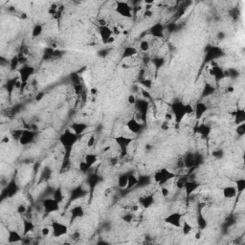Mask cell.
Instances as JSON below:
<instances>
[{
	"instance_id": "cell-1",
	"label": "cell",
	"mask_w": 245,
	"mask_h": 245,
	"mask_svg": "<svg viewBox=\"0 0 245 245\" xmlns=\"http://www.w3.org/2000/svg\"><path fill=\"white\" fill-rule=\"evenodd\" d=\"M116 7H115V11L118 13L122 17L129 18L132 16V9L130 8L128 2H122V1H116Z\"/></svg>"
},
{
	"instance_id": "cell-2",
	"label": "cell",
	"mask_w": 245,
	"mask_h": 245,
	"mask_svg": "<svg viewBox=\"0 0 245 245\" xmlns=\"http://www.w3.org/2000/svg\"><path fill=\"white\" fill-rule=\"evenodd\" d=\"M42 207L44 209V212L50 214L59 210V202L57 201L55 198H47L44 199L42 202Z\"/></svg>"
},
{
	"instance_id": "cell-3",
	"label": "cell",
	"mask_w": 245,
	"mask_h": 245,
	"mask_svg": "<svg viewBox=\"0 0 245 245\" xmlns=\"http://www.w3.org/2000/svg\"><path fill=\"white\" fill-rule=\"evenodd\" d=\"M52 235L55 237L64 236L68 233V227L64 223H61L59 221H54L52 225Z\"/></svg>"
},
{
	"instance_id": "cell-4",
	"label": "cell",
	"mask_w": 245,
	"mask_h": 245,
	"mask_svg": "<svg viewBox=\"0 0 245 245\" xmlns=\"http://www.w3.org/2000/svg\"><path fill=\"white\" fill-rule=\"evenodd\" d=\"M78 139V135L72 131V130L69 128L66 131L63 133V135L60 137V142L64 145L65 148H72L73 145L75 144V142Z\"/></svg>"
},
{
	"instance_id": "cell-5",
	"label": "cell",
	"mask_w": 245,
	"mask_h": 245,
	"mask_svg": "<svg viewBox=\"0 0 245 245\" xmlns=\"http://www.w3.org/2000/svg\"><path fill=\"white\" fill-rule=\"evenodd\" d=\"M173 177H174V174L172 173V172H170V170H168L167 168H162L161 170L156 171L154 176H153L154 181L159 184L166 183L167 181H168V180L173 178Z\"/></svg>"
},
{
	"instance_id": "cell-6",
	"label": "cell",
	"mask_w": 245,
	"mask_h": 245,
	"mask_svg": "<svg viewBox=\"0 0 245 245\" xmlns=\"http://www.w3.org/2000/svg\"><path fill=\"white\" fill-rule=\"evenodd\" d=\"M165 222L172 227L181 228L183 223V216L180 213H172L165 218Z\"/></svg>"
},
{
	"instance_id": "cell-7",
	"label": "cell",
	"mask_w": 245,
	"mask_h": 245,
	"mask_svg": "<svg viewBox=\"0 0 245 245\" xmlns=\"http://www.w3.org/2000/svg\"><path fill=\"white\" fill-rule=\"evenodd\" d=\"M184 107H185V105L182 102H176L172 105V113H173V116L175 117V120L177 121V122H181L184 116L186 115Z\"/></svg>"
},
{
	"instance_id": "cell-8",
	"label": "cell",
	"mask_w": 245,
	"mask_h": 245,
	"mask_svg": "<svg viewBox=\"0 0 245 245\" xmlns=\"http://www.w3.org/2000/svg\"><path fill=\"white\" fill-rule=\"evenodd\" d=\"M99 34H100V37H101V39H102L103 44H106L107 40H108L109 38L113 36L112 30H111V28L108 25L100 27L99 28Z\"/></svg>"
},
{
	"instance_id": "cell-9",
	"label": "cell",
	"mask_w": 245,
	"mask_h": 245,
	"mask_svg": "<svg viewBox=\"0 0 245 245\" xmlns=\"http://www.w3.org/2000/svg\"><path fill=\"white\" fill-rule=\"evenodd\" d=\"M126 128L133 134H138L142 130V122H138L134 118H131L126 122Z\"/></svg>"
},
{
	"instance_id": "cell-10",
	"label": "cell",
	"mask_w": 245,
	"mask_h": 245,
	"mask_svg": "<svg viewBox=\"0 0 245 245\" xmlns=\"http://www.w3.org/2000/svg\"><path fill=\"white\" fill-rule=\"evenodd\" d=\"M34 138V132L31 130H22L20 136L18 138L19 144L22 145H26L32 142Z\"/></svg>"
},
{
	"instance_id": "cell-11",
	"label": "cell",
	"mask_w": 245,
	"mask_h": 245,
	"mask_svg": "<svg viewBox=\"0 0 245 245\" xmlns=\"http://www.w3.org/2000/svg\"><path fill=\"white\" fill-rule=\"evenodd\" d=\"M22 240V236L16 230H9L8 231V242L17 243Z\"/></svg>"
},
{
	"instance_id": "cell-12",
	"label": "cell",
	"mask_w": 245,
	"mask_h": 245,
	"mask_svg": "<svg viewBox=\"0 0 245 245\" xmlns=\"http://www.w3.org/2000/svg\"><path fill=\"white\" fill-rule=\"evenodd\" d=\"M209 75L211 77H213V78L216 80H219L224 78V73H223V71H222V69L219 67V65H217V66H213V67H210Z\"/></svg>"
},
{
	"instance_id": "cell-13",
	"label": "cell",
	"mask_w": 245,
	"mask_h": 245,
	"mask_svg": "<svg viewBox=\"0 0 245 245\" xmlns=\"http://www.w3.org/2000/svg\"><path fill=\"white\" fill-rule=\"evenodd\" d=\"M115 141H116V143L119 145V147L122 148V150L125 151L126 148H128V147L129 145V144L132 142V139L131 138H128V137L119 136V137L116 138V139H115Z\"/></svg>"
},
{
	"instance_id": "cell-14",
	"label": "cell",
	"mask_w": 245,
	"mask_h": 245,
	"mask_svg": "<svg viewBox=\"0 0 245 245\" xmlns=\"http://www.w3.org/2000/svg\"><path fill=\"white\" fill-rule=\"evenodd\" d=\"M222 194H223V196L225 198L232 199V198L236 196L237 191H236V187H234V186H227V187H225L223 190H222Z\"/></svg>"
},
{
	"instance_id": "cell-15",
	"label": "cell",
	"mask_w": 245,
	"mask_h": 245,
	"mask_svg": "<svg viewBox=\"0 0 245 245\" xmlns=\"http://www.w3.org/2000/svg\"><path fill=\"white\" fill-rule=\"evenodd\" d=\"M86 128H87V125L83 124V122H75V124H73L70 126V129L78 136L80 135Z\"/></svg>"
},
{
	"instance_id": "cell-16",
	"label": "cell",
	"mask_w": 245,
	"mask_h": 245,
	"mask_svg": "<svg viewBox=\"0 0 245 245\" xmlns=\"http://www.w3.org/2000/svg\"><path fill=\"white\" fill-rule=\"evenodd\" d=\"M199 187V184L197 182H194V181H186L185 184H184V187L183 189H185L186 191V193L187 195H190L193 193V191L197 189Z\"/></svg>"
},
{
	"instance_id": "cell-17",
	"label": "cell",
	"mask_w": 245,
	"mask_h": 245,
	"mask_svg": "<svg viewBox=\"0 0 245 245\" xmlns=\"http://www.w3.org/2000/svg\"><path fill=\"white\" fill-rule=\"evenodd\" d=\"M206 111H207V106L203 102H198L194 106V114L197 119H200L206 113Z\"/></svg>"
},
{
	"instance_id": "cell-18",
	"label": "cell",
	"mask_w": 245,
	"mask_h": 245,
	"mask_svg": "<svg viewBox=\"0 0 245 245\" xmlns=\"http://www.w3.org/2000/svg\"><path fill=\"white\" fill-rule=\"evenodd\" d=\"M83 160L85 161L86 164L91 168L98 162V155L95 154V153H87V154H85V156H84Z\"/></svg>"
},
{
	"instance_id": "cell-19",
	"label": "cell",
	"mask_w": 245,
	"mask_h": 245,
	"mask_svg": "<svg viewBox=\"0 0 245 245\" xmlns=\"http://www.w3.org/2000/svg\"><path fill=\"white\" fill-rule=\"evenodd\" d=\"M33 68H30V67H24L20 71V79L23 82H26L27 80H28L29 77H31V75L33 74Z\"/></svg>"
},
{
	"instance_id": "cell-20",
	"label": "cell",
	"mask_w": 245,
	"mask_h": 245,
	"mask_svg": "<svg viewBox=\"0 0 245 245\" xmlns=\"http://www.w3.org/2000/svg\"><path fill=\"white\" fill-rule=\"evenodd\" d=\"M235 121L236 125L244 124L245 122V112L243 109H237V111L235 113Z\"/></svg>"
},
{
	"instance_id": "cell-21",
	"label": "cell",
	"mask_w": 245,
	"mask_h": 245,
	"mask_svg": "<svg viewBox=\"0 0 245 245\" xmlns=\"http://www.w3.org/2000/svg\"><path fill=\"white\" fill-rule=\"evenodd\" d=\"M128 185V175L122 174L118 177V187L121 189H126Z\"/></svg>"
},
{
	"instance_id": "cell-22",
	"label": "cell",
	"mask_w": 245,
	"mask_h": 245,
	"mask_svg": "<svg viewBox=\"0 0 245 245\" xmlns=\"http://www.w3.org/2000/svg\"><path fill=\"white\" fill-rule=\"evenodd\" d=\"M136 54H137L136 48L132 47V46H128V47H125L124 50L122 57H124V59H128V57H132L133 56H135Z\"/></svg>"
},
{
	"instance_id": "cell-23",
	"label": "cell",
	"mask_w": 245,
	"mask_h": 245,
	"mask_svg": "<svg viewBox=\"0 0 245 245\" xmlns=\"http://www.w3.org/2000/svg\"><path fill=\"white\" fill-rule=\"evenodd\" d=\"M236 189L237 193H242L245 190V179L240 178L237 179L236 182Z\"/></svg>"
},
{
	"instance_id": "cell-24",
	"label": "cell",
	"mask_w": 245,
	"mask_h": 245,
	"mask_svg": "<svg viewBox=\"0 0 245 245\" xmlns=\"http://www.w3.org/2000/svg\"><path fill=\"white\" fill-rule=\"evenodd\" d=\"M42 33H43V27L40 24H37L34 26V28L32 30V36L34 37H40Z\"/></svg>"
},
{
	"instance_id": "cell-25",
	"label": "cell",
	"mask_w": 245,
	"mask_h": 245,
	"mask_svg": "<svg viewBox=\"0 0 245 245\" xmlns=\"http://www.w3.org/2000/svg\"><path fill=\"white\" fill-rule=\"evenodd\" d=\"M181 229H182V232H183L184 235H189V234H191V232H193V227L188 221H183Z\"/></svg>"
},
{
	"instance_id": "cell-26",
	"label": "cell",
	"mask_w": 245,
	"mask_h": 245,
	"mask_svg": "<svg viewBox=\"0 0 245 245\" xmlns=\"http://www.w3.org/2000/svg\"><path fill=\"white\" fill-rule=\"evenodd\" d=\"M137 183H138V179H137L136 176L133 175V174H129L128 175V189L133 188L134 186H136Z\"/></svg>"
},
{
	"instance_id": "cell-27",
	"label": "cell",
	"mask_w": 245,
	"mask_h": 245,
	"mask_svg": "<svg viewBox=\"0 0 245 245\" xmlns=\"http://www.w3.org/2000/svg\"><path fill=\"white\" fill-rule=\"evenodd\" d=\"M139 47H140V50L141 51H143V52H148L149 49H150V44H149V42L148 40H142L140 42V44H139Z\"/></svg>"
},
{
	"instance_id": "cell-28",
	"label": "cell",
	"mask_w": 245,
	"mask_h": 245,
	"mask_svg": "<svg viewBox=\"0 0 245 245\" xmlns=\"http://www.w3.org/2000/svg\"><path fill=\"white\" fill-rule=\"evenodd\" d=\"M72 214L75 217H82L83 216V210L82 207H76V208L73 209L72 211Z\"/></svg>"
},
{
	"instance_id": "cell-29",
	"label": "cell",
	"mask_w": 245,
	"mask_h": 245,
	"mask_svg": "<svg viewBox=\"0 0 245 245\" xmlns=\"http://www.w3.org/2000/svg\"><path fill=\"white\" fill-rule=\"evenodd\" d=\"M153 197L151 196H147V197H145L144 199H142L141 200V203H142V205H143L144 207H149L150 206L152 203H153Z\"/></svg>"
},
{
	"instance_id": "cell-30",
	"label": "cell",
	"mask_w": 245,
	"mask_h": 245,
	"mask_svg": "<svg viewBox=\"0 0 245 245\" xmlns=\"http://www.w3.org/2000/svg\"><path fill=\"white\" fill-rule=\"evenodd\" d=\"M23 229H24V233L27 234L28 232L32 231L34 229V225L32 222H29V221H25L23 222Z\"/></svg>"
},
{
	"instance_id": "cell-31",
	"label": "cell",
	"mask_w": 245,
	"mask_h": 245,
	"mask_svg": "<svg viewBox=\"0 0 245 245\" xmlns=\"http://www.w3.org/2000/svg\"><path fill=\"white\" fill-rule=\"evenodd\" d=\"M90 168V167L88 166V165L86 164V162L84 160L82 161H80V162L79 163V170L80 171H82V172H86Z\"/></svg>"
},
{
	"instance_id": "cell-32",
	"label": "cell",
	"mask_w": 245,
	"mask_h": 245,
	"mask_svg": "<svg viewBox=\"0 0 245 245\" xmlns=\"http://www.w3.org/2000/svg\"><path fill=\"white\" fill-rule=\"evenodd\" d=\"M53 198H55L57 201H62V199H63V195H62V193H61V191L60 189H57L55 193H54V196Z\"/></svg>"
},
{
	"instance_id": "cell-33",
	"label": "cell",
	"mask_w": 245,
	"mask_h": 245,
	"mask_svg": "<svg viewBox=\"0 0 245 245\" xmlns=\"http://www.w3.org/2000/svg\"><path fill=\"white\" fill-rule=\"evenodd\" d=\"M184 109H185L186 115H190V114H193L194 113V106L191 105V103H186L185 107H184Z\"/></svg>"
},
{
	"instance_id": "cell-34",
	"label": "cell",
	"mask_w": 245,
	"mask_h": 245,
	"mask_svg": "<svg viewBox=\"0 0 245 245\" xmlns=\"http://www.w3.org/2000/svg\"><path fill=\"white\" fill-rule=\"evenodd\" d=\"M141 84L145 87V89H150L151 86H152V82L151 80H148V79H145L141 82Z\"/></svg>"
},
{
	"instance_id": "cell-35",
	"label": "cell",
	"mask_w": 245,
	"mask_h": 245,
	"mask_svg": "<svg viewBox=\"0 0 245 245\" xmlns=\"http://www.w3.org/2000/svg\"><path fill=\"white\" fill-rule=\"evenodd\" d=\"M160 193H161V195H162L163 198H167L168 195H170V191L168 187H162L160 189Z\"/></svg>"
},
{
	"instance_id": "cell-36",
	"label": "cell",
	"mask_w": 245,
	"mask_h": 245,
	"mask_svg": "<svg viewBox=\"0 0 245 245\" xmlns=\"http://www.w3.org/2000/svg\"><path fill=\"white\" fill-rule=\"evenodd\" d=\"M40 232H41V235L42 236H48L50 234H51L52 232V228L51 227H48V226H44V227H42L41 230H40Z\"/></svg>"
},
{
	"instance_id": "cell-37",
	"label": "cell",
	"mask_w": 245,
	"mask_h": 245,
	"mask_svg": "<svg viewBox=\"0 0 245 245\" xmlns=\"http://www.w3.org/2000/svg\"><path fill=\"white\" fill-rule=\"evenodd\" d=\"M236 133H237V135H239V136H243L244 135V134H245V124L237 125Z\"/></svg>"
},
{
	"instance_id": "cell-38",
	"label": "cell",
	"mask_w": 245,
	"mask_h": 245,
	"mask_svg": "<svg viewBox=\"0 0 245 245\" xmlns=\"http://www.w3.org/2000/svg\"><path fill=\"white\" fill-rule=\"evenodd\" d=\"M126 101H128V102L129 103L130 105H135V103L137 102V100H136L135 95H133V94L128 95V99H126Z\"/></svg>"
},
{
	"instance_id": "cell-39",
	"label": "cell",
	"mask_w": 245,
	"mask_h": 245,
	"mask_svg": "<svg viewBox=\"0 0 245 245\" xmlns=\"http://www.w3.org/2000/svg\"><path fill=\"white\" fill-rule=\"evenodd\" d=\"M95 143H96V137L94 135H91L86 142V145L88 148H92L95 145Z\"/></svg>"
},
{
	"instance_id": "cell-40",
	"label": "cell",
	"mask_w": 245,
	"mask_h": 245,
	"mask_svg": "<svg viewBox=\"0 0 245 245\" xmlns=\"http://www.w3.org/2000/svg\"><path fill=\"white\" fill-rule=\"evenodd\" d=\"M16 212H17V213H19V214H23V213H25L27 212V207H26L24 204H20V205H18L17 209H16Z\"/></svg>"
},
{
	"instance_id": "cell-41",
	"label": "cell",
	"mask_w": 245,
	"mask_h": 245,
	"mask_svg": "<svg viewBox=\"0 0 245 245\" xmlns=\"http://www.w3.org/2000/svg\"><path fill=\"white\" fill-rule=\"evenodd\" d=\"M19 62H20V61H19L18 57H14L13 59H11V67L13 68V69L16 68V66L18 65Z\"/></svg>"
},
{
	"instance_id": "cell-42",
	"label": "cell",
	"mask_w": 245,
	"mask_h": 245,
	"mask_svg": "<svg viewBox=\"0 0 245 245\" xmlns=\"http://www.w3.org/2000/svg\"><path fill=\"white\" fill-rule=\"evenodd\" d=\"M173 118H174V116H173V113L172 112H166L165 113V120H166V122H170V121L173 120Z\"/></svg>"
},
{
	"instance_id": "cell-43",
	"label": "cell",
	"mask_w": 245,
	"mask_h": 245,
	"mask_svg": "<svg viewBox=\"0 0 245 245\" xmlns=\"http://www.w3.org/2000/svg\"><path fill=\"white\" fill-rule=\"evenodd\" d=\"M141 93H142V96H143V98H144V99H145V100L150 99V94H149V92H148V91H147L145 89L142 90Z\"/></svg>"
},
{
	"instance_id": "cell-44",
	"label": "cell",
	"mask_w": 245,
	"mask_h": 245,
	"mask_svg": "<svg viewBox=\"0 0 245 245\" xmlns=\"http://www.w3.org/2000/svg\"><path fill=\"white\" fill-rule=\"evenodd\" d=\"M153 15V11L151 10H145V13H144V16L147 17V18H150Z\"/></svg>"
},
{
	"instance_id": "cell-45",
	"label": "cell",
	"mask_w": 245,
	"mask_h": 245,
	"mask_svg": "<svg viewBox=\"0 0 245 245\" xmlns=\"http://www.w3.org/2000/svg\"><path fill=\"white\" fill-rule=\"evenodd\" d=\"M111 149H112V147H111V145H105L103 148H102V152L103 153H106V152L110 151Z\"/></svg>"
},
{
	"instance_id": "cell-46",
	"label": "cell",
	"mask_w": 245,
	"mask_h": 245,
	"mask_svg": "<svg viewBox=\"0 0 245 245\" xmlns=\"http://www.w3.org/2000/svg\"><path fill=\"white\" fill-rule=\"evenodd\" d=\"M2 143H5V144H8L10 142V137H8V136H5V137H3L2 138V140H1Z\"/></svg>"
},
{
	"instance_id": "cell-47",
	"label": "cell",
	"mask_w": 245,
	"mask_h": 245,
	"mask_svg": "<svg viewBox=\"0 0 245 245\" xmlns=\"http://www.w3.org/2000/svg\"><path fill=\"white\" fill-rule=\"evenodd\" d=\"M234 91H235V88L233 86H228L226 88V92H228V93H233Z\"/></svg>"
},
{
	"instance_id": "cell-48",
	"label": "cell",
	"mask_w": 245,
	"mask_h": 245,
	"mask_svg": "<svg viewBox=\"0 0 245 245\" xmlns=\"http://www.w3.org/2000/svg\"><path fill=\"white\" fill-rule=\"evenodd\" d=\"M90 93L92 95H96V94L98 93V89H97V88H91V89H90Z\"/></svg>"
},
{
	"instance_id": "cell-49",
	"label": "cell",
	"mask_w": 245,
	"mask_h": 245,
	"mask_svg": "<svg viewBox=\"0 0 245 245\" xmlns=\"http://www.w3.org/2000/svg\"><path fill=\"white\" fill-rule=\"evenodd\" d=\"M194 239H201V232H197L194 235Z\"/></svg>"
},
{
	"instance_id": "cell-50",
	"label": "cell",
	"mask_w": 245,
	"mask_h": 245,
	"mask_svg": "<svg viewBox=\"0 0 245 245\" xmlns=\"http://www.w3.org/2000/svg\"><path fill=\"white\" fill-rule=\"evenodd\" d=\"M20 15H21L20 17H21L22 19H27V18H28V15H27V14H26V13H21V14H20Z\"/></svg>"
},
{
	"instance_id": "cell-51",
	"label": "cell",
	"mask_w": 245,
	"mask_h": 245,
	"mask_svg": "<svg viewBox=\"0 0 245 245\" xmlns=\"http://www.w3.org/2000/svg\"><path fill=\"white\" fill-rule=\"evenodd\" d=\"M138 209H139V206H138V205H134L133 208H132V211H137Z\"/></svg>"
}]
</instances>
